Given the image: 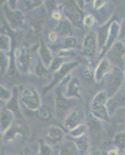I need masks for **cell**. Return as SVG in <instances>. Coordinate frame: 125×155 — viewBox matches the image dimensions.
Instances as JSON below:
<instances>
[{"label":"cell","mask_w":125,"mask_h":155,"mask_svg":"<svg viewBox=\"0 0 125 155\" xmlns=\"http://www.w3.org/2000/svg\"><path fill=\"white\" fill-rule=\"evenodd\" d=\"M38 44L33 46H22L16 48L13 53V60L16 69L21 74H27L33 70Z\"/></svg>","instance_id":"obj_1"},{"label":"cell","mask_w":125,"mask_h":155,"mask_svg":"<svg viewBox=\"0 0 125 155\" xmlns=\"http://www.w3.org/2000/svg\"><path fill=\"white\" fill-rule=\"evenodd\" d=\"M109 97L105 90L97 92L92 99L90 105V113L94 118L100 121L109 122L110 116L107 109V101Z\"/></svg>","instance_id":"obj_2"},{"label":"cell","mask_w":125,"mask_h":155,"mask_svg":"<svg viewBox=\"0 0 125 155\" xmlns=\"http://www.w3.org/2000/svg\"><path fill=\"white\" fill-rule=\"evenodd\" d=\"M20 103L26 109L33 112H37L42 106L41 94L34 85H27L19 93Z\"/></svg>","instance_id":"obj_3"},{"label":"cell","mask_w":125,"mask_h":155,"mask_svg":"<svg viewBox=\"0 0 125 155\" xmlns=\"http://www.w3.org/2000/svg\"><path fill=\"white\" fill-rule=\"evenodd\" d=\"M76 99H69L63 94V85L61 82L57 86L55 93V107L56 116L58 118H65L76 105Z\"/></svg>","instance_id":"obj_4"},{"label":"cell","mask_w":125,"mask_h":155,"mask_svg":"<svg viewBox=\"0 0 125 155\" xmlns=\"http://www.w3.org/2000/svg\"><path fill=\"white\" fill-rule=\"evenodd\" d=\"M123 71L120 68L113 66L110 72L105 77V92L108 97L110 98L114 95L123 86Z\"/></svg>","instance_id":"obj_5"},{"label":"cell","mask_w":125,"mask_h":155,"mask_svg":"<svg viewBox=\"0 0 125 155\" xmlns=\"http://www.w3.org/2000/svg\"><path fill=\"white\" fill-rule=\"evenodd\" d=\"M3 14L9 28L14 31L20 30L26 24V16L21 9H10L5 5L3 6Z\"/></svg>","instance_id":"obj_6"},{"label":"cell","mask_w":125,"mask_h":155,"mask_svg":"<svg viewBox=\"0 0 125 155\" xmlns=\"http://www.w3.org/2000/svg\"><path fill=\"white\" fill-rule=\"evenodd\" d=\"M63 94L69 99H81V80L79 77L69 74L62 81Z\"/></svg>","instance_id":"obj_7"},{"label":"cell","mask_w":125,"mask_h":155,"mask_svg":"<svg viewBox=\"0 0 125 155\" xmlns=\"http://www.w3.org/2000/svg\"><path fill=\"white\" fill-rule=\"evenodd\" d=\"M98 48L96 33L93 30H90L85 35L82 41V54L87 59H93Z\"/></svg>","instance_id":"obj_8"},{"label":"cell","mask_w":125,"mask_h":155,"mask_svg":"<svg viewBox=\"0 0 125 155\" xmlns=\"http://www.w3.org/2000/svg\"><path fill=\"white\" fill-rule=\"evenodd\" d=\"M79 65L80 62L76 60H72L70 61L65 62L59 70L57 71L56 72L53 74L52 80H51L49 85L47 86L48 91L51 90V88H54L55 86H58L65 78L72 74V71L75 68H77Z\"/></svg>","instance_id":"obj_9"},{"label":"cell","mask_w":125,"mask_h":155,"mask_svg":"<svg viewBox=\"0 0 125 155\" xmlns=\"http://www.w3.org/2000/svg\"><path fill=\"white\" fill-rule=\"evenodd\" d=\"M62 13L74 27H80L83 23V11L75 2H67L62 7Z\"/></svg>","instance_id":"obj_10"},{"label":"cell","mask_w":125,"mask_h":155,"mask_svg":"<svg viewBox=\"0 0 125 155\" xmlns=\"http://www.w3.org/2000/svg\"><path fill=\"white\" fill-rule=\"evenodd\" d=\"M125 47L121 41H117L110 48L106 57L113 66L122 68L124 66Z\"/></svg>","instance_id":"obj_11"},{"label":"cell","mask_w":125,"mask_h":155,"mask_svg":"<svg viewBox=\"0 0 125 155\" xmlns=\"http://www.w3.org/2000/svg\"><path fill=\"white\" fill-rule=\"evenodd\" d=\"M119 33H120V23L116 21V20L111 22L110 24L109 32H108V36L106 43L104 44L103 48L100 50V53L98 55L99 60L105 58L106 54L108 53V51L113 47V44L118 41Z\"/></svg>","instance_id":"obj_12"},{"label":"cell","mask_w":125,"mask_h":155,"mask_svg":"<svg viewBox=\"0 0 125 155\" xmlns=\"http://www.w3.org/2000/svg\"><path fill=\"white\" fill-rule=\"evenodd\" d=\"M86 114L80 109H72L64 118L63 125L67 130L70 131L78 126L84 124Z\"/></svg>","instance_id":"obj_13"},{"label":"cell","mask_w":125,"mask_h":155,"mask_svg":"<svg viewBox=\"0 0 125 155\" xmlns=\"http://www.w3.org/2000/svg\"><path fill=\"white\" fill-rule=\"evenodd\" d=\"M65 138V130L57 125H51L48 128L45 136V141L51 147L58 146L64 142Z\"/></svg>","instance_id":"obj_14"},{"label":"cell","mask_w":125,"mask_h":155,"mask_svg":"<svg viewBox=\"0 0 125 155\" xmlns=\"http://www.w3.org/2000/svg\"><path fill=\"white\" fill-rule=\"evenodd\" d=\"M106 106L110 116L114 114L118 109L125 108V88L123 86L114 95L108 99Z\"/></svg>","instance_id":"obj_15"},{"label":"cell","mask_w":125,"mask_h":155,"mask_svg":"<svg viewBox=\"0 0 125 155\" xmlns=\"http://www.w3.org/2000/svg\"><path fill=\"white\" fill-rule=\"evenodd\" d=\"M113 65L110 63L107 58H102L97 64L96 68L94 70V80L96 83H100L105 78L106 75L110 72Z\"/></svg>","instance_id":"obj_16"},{"label":"cell","mask_w":125,"mask_h":155,"mask_svg":"<svg viewBox=\"0 0 125 155\" xmlns=\"http://www.w3.org/2000/svg\"><path fill=\"white\" fill-rule=\"evenodd\" d=\"M19 93L17 87H14L13 94L11 99L5 103V107L14 115L15 118H20L22 117L21 109H20V100H19Z\"/></svg>","instance_id":"obj_17"},{"label":"cell","mask_w":125,"mask_h":155,"mask_svg":"<svg viewBox=\"0 0 125 155\" xmlns=\"http://www.w3.org/2000/svg\"><path fill=\"white\" fill-rule=\"evenodd\" d=\"M37 55L42 61V63L44 64V66L49 68L55 57L53 56L51 48L48 47V44H46V42H44V41H42L38 44Z\"/></svg>","instance_id":"obj_18"},{"label":"cell","mask_w":125,"mask_h":155,"mask_svg":"<svg viewBox=\"0 0 125 155\" xmlns=\"http://www.w3.org/2000/svg\"><path fill=\"white\" fill-rule=\"evenodd\" d=\"M14 115L6 107H2L0 110V132L2 134L13 124Z\"/></svg>","instance_id":"obj_19"},{"label":"cell","mask_w":125,"mask_h":155,"mask_svg":"<svg viewBox=\"0 0 125 155\" xmlns=\"http://www.w3.org/2000/svg\"><path fill=\"white\" fill-rule=\"evenodd\" d=\"M79 76L81 78L83 81H86L87 83L95 82L94 80V70L90 64H80L77 68Z\"/></svg>","instance_id":"obj_20"},{"label":"cell","mask_w":125,"mask_h":155,"mask_svg":"<svg viewBox=\"0 0 125 155\" xmlns=\"http://www.w3.org/2000/svg\"><path fill=\"white\" fill-rule=\"evenodd\" d=\"M72 141L76 145L79 153L82 155H86L90 148V140L88 134H85L78 138H73Z\"/></svg>","instance_id":"obj_21"},{"label":"cell","mask_w":125,"mask_h":155,"mask_svg":"<svg viewBox=\"0 0 125 155\" xmlns=\"http://www.w3.org/2000/svg\"><path fill=\"white\" fill-rule=\"evenodd\" d=\"M32 71L37 77L41 78H45L50 74L49 69L44 66V64L42 63L41 59L38 58V55L37 57V59L34 61Z\"/></svg>","instance_id":"obj_22"},{"label":"cell","mask_w":125,"mask_h":155,"mask_svg":"<svg viewBox=\"0 0 125 155\" xmlns=\"http://www.w3.org/2000/svg\"><path fill=\"white\" fill-rule=\"evenodd\" d=\"M73 27H74L72 26V23L66 19L65 20H62L59 22L55 30L58 33V35L65 37L72 35Z\"/></svg>","instance_id":"obj_23"},{"label":"cell","mask_w":125,"mask_h":155,"mask_svg":"<svg viewBox=\"0 0 125 155\" xmlns=\"http://www.w3.org/2000/svg\"><path fill=\"white\" fill-rule=\"evenodd\" d=\"M110 24V23H109V21L106 22V23H103L100 27H99L97 31L96 32L97 35L98 46L100 49H102V48H103L104 44L106 43V39H107Z\"/></svg>","instance_id":"obj_24"},{"label":"cell","mask_w":125,"mask_h":155,"mask_svg":"<svg viewBox=\"0 0 125 155\" xmlns=\"http://www.w3.org/2000/svg\"><path fill=\"white\" fill-rule=\"evenodd\" d=\"M21 127L12 124L2 135V139L7 142H11L16 139L18 136L21 135Z\"/></svg>","instance_id":"obj_25"},{"label":"cell","mask_w":125,"mask_h":155,"mask_svg":"<svg viewBox=\"0 0 125 155\" xmlns=\"http://www.w3.org/2000/svg\"><path fill=\"white\" fill-rule=\"evenodd\" d=\"M61 50H76L79 47V41L74 36L70 35L63 37L61 42Z\"/></svg>","instance_id":"obj_26"},{"label":"cell","mask_w":125,"mask_h":155,"mask_svg":"<svg viewBox=\"0 0 125 155\" xmlns=\"http://www.w3.org/2000/svg\"><path fill=\"white\" fill-rule=\"evenodd\" d=\"M11 58L7 53L0 51V74L3 75L7 73L10 65Z\"/></svg>","instance_id":"obj_27"},{"label":"cell","mask_w":125,"mask_h":155,"mask_svg":"<svg viewBox=\"0 0 125 155\" xmlns=\"http://www.w3.org/2000/svg\"><path fill=\"white\" fill-rule=\"evenodd\" d=\"M12 50V40L9 35L0 34V51L9 54Z\"/></svg>","instance_id":"obj_28"},{"label":"cell","mask_w":125,"mask_h":155,"mask_svg":"<svg viewBox=\"0 0 125 155\" xmlns=\"http://www.w3.org/2000/svg\"><path fill=\"white\" fill-rule=\"evenodd\" d=\"M76 152H78L77 148L73 141H71L64 143L58 150V155H76Z\"/></svg>","instance_id":"obj_29"},{"label":"cell","mask_w":125,"mask_h":155,"mask_svg":"<svg viewBox=\"0 0 125 155\" xmlns=\"http://www.w3.org/2000/svg\"><path fill=\"white\" fill-rule=\"evenodd\" d=\"M113 143L115 147L121 151L125 150V130L119 132L113 137Z\"/></svg>","instance_id":"obj_30"},{"label":"cell","mask_w":125,"mask_h":155,"mask_svg":"<svg viewBox=\"0 0 125 155\" xmlns=\"http://www.w3.org/2000/svg\"><path fill=\"white\" fill-rule=\"evenodd\" d=\"M65 61H66V58L57 55L55 58H54V60L52 61V63H51V66L48 68L50 72L53 73V74L55 72H56L57 71L59 70L61 68V67L66 62Z\"/></svg>","instance_id":"obj_31"},{"label":"cell","mask_w":125,"mask_h":155,"mask_svg":"<svg viewBox=\"0 0 125 155\" xmlns=\"http://www.w3.org/2000/svg\"><path fill=\"white\" fill-rule=\"evenodd\" d=\"M87 131H88V127L84 123V124L78 126L77 127L69 131V134H70V136L72 138H78L85 135V134H86Z\"/></svg>","instance_id":"obj_32"},{"label":"cell","mask_w":125,"mask_h":155,"mask_svg":"<svg viewBox=\"0 0 125 155\" xmlns=\"http://www.w3.org/2000/svg\"><path fill=\"white\" fill-rule=\"evenodd\" d=\"M37 155H53L52 147L46 142L45 140L40 141Z\"/></svg>","instance_id":"obj_33"},{"label":"cell","mask_w":125,"mask_h":155,"mask_svg":"<svg viewBox=\"0 0 125 155\" xmlns=\"http://www.w3.org/2000/svg\"><path fill=\"white\" fill-rule=\"evenodd\" d=\"M13 91L0 84V102L6 103L12 96Z\"/></svg>","instance_id":"obj_34"},{"label":"cell","mask_w":125,"mask_h":155,"mask_svg":"<svg viewBox=\"0 0 125 155\" xmlns=\"http://www.w3.org/2000/svg\"><path fill=\"white\" fill-rule=\"evenodd\" d=\"M45 12L47 14L51 16V13L57 9H58V0H44L43 1Z\"/></svg>","instance_id":"obj_35"},{"label":"cell","mask_w":125,"mask_h":155,"mask_svg":"<svg viewBox=\"0 0 125 155\" xmlns=\"http://www.w3.org/2000/svg\"><path fill=\"white\" fill-rule=\"evenodd\" d=\"M44 0H21L20 4H22L23 7L27 10L29 9H34L43 3ZM20 6V5H19Z\"/></svg>","instance_id":"obj_36"},{"label":"cell","mask_w":125,"mask_h":155,"mask_svg":"<svg viewBox=\"0 0 125 155\" xmlns=\"http://www.w3.org/2000/svg\"><path fill=\"white\" fill-rule=\"evenodd\" d=\"M37 116L39 119L42 120H48L51 118V113H50L49 109L44 106H41V107L37 111Z\"/></svg>","instance_id":"obj_37"},{"label":"cell","mask_w":125,"mask_h":155,"mask_svg":"<svg viewBox=\"0 0 125 155\" xmlns=\"http://www.w3.org/2000/svg\"><path fill=\"white\" fill-rule=\"evenodd\" d=\"M83 23L85 27L89 29H91L95 26L96 23V18L93 15L88 14L83 17Z\"/></svg>","instance_id":"obj_38"},{"label":"cell","mask_w":125,"mask_h":155,"mask_svg":"<svg viewBox=\"0 0 125 155\" xmlns=\"http://www.w3.org/2000/svg\"><path fill=\"white\" fill-rule=\"evenodd\" d=\"M21 0H7L5 5L10 9H17L19 8Z\"/></svg>","instance_id":"obj_39"},{"label":"cell","mask_w":125,"mask_h":155,"mask_svg":"<svg viewBox=\"0 0 125 155\" xmlns=\"http://www.w3.org/2000/svg\"><path fill=\"white\" fill-rule=\"evenodd\" d=\"M106 2H107V0H93V5L94 9L98 11L103 9L106 5Z\"/></svg>","instance_id":"obj_40"},{"label":"cell","mask_w":125,"mask_h":155,"mask_svg":"<svg viewBox=\"0 0 125 155\" xmlns=\"http://www.w3.org/2000/svg\"><path fill=\"white\" fill-rule=\"evenodd\" d=\"M62 15H63L62 11H61L60 9H59V8H58V9H57L56 10H55L52 13H51V17L55 21L60 22L62 20Z\"/></svg>","instance_id":"obj_41"},{"label":"cell","mask_w":125,"mask_h":155,"mask_svg":"<svg viewBox=\"0 0 125 155\" xmlns=\"http://www.w3.org/2000/svg\"><path fill=\"white\" fill-rule=\"evenodd\" d=\"M58 36L59 35H58V34L55 31V30H51V31H50L48 34V41L51 43H52V44L56 43L57 41H58Z\"/></svg>","instance_id":"obj_42"},{"label":"cell","mask_w":125,"mask_h":155,"mask_svg":"<svg viewBox=\"0 0 125 155\" xmlns=\"http://www.w3.org/2000/svg\"><path fill=\"white\" fill-rule=\"evenodd\" d=\"M125 37V19L122 20L120 23V33H119V38L118 41H121Z\"/></svg>","instance_id":"obj_43"},{"label":"cell","mask_w":125,"mask_h":155,"mask_svg":"<svg viewBox=\"0 0 125 155\" xmlns=\"http://www.w3.org/2000/svg\"><path fill=\"white\" fill-rule=\"evenodd\" d=\"M75 2L82 11L84 10L86 4V0H75Z\"/></svg>","instance_id":"obj_44"},{"label":"cell","mask_w":125,"mask_h":155,"mask_svg":"<svg viewBox=\"0 0 125 155\" xmlns=\"http://www.w3.org/2000/svg\"><path fill=\"white\" fill-rule=\"evenodd\" d=\"M121 150H119L118 148L113 147L107 152V155H120Z\"/></svg>","instance_id":"obj_45"},{"label":"cell","mask_w":125,"mask_h":155,"mask_svg":"<svg viewBox=\"0 0 125 155\" xmlns=\"http://www.w3.org/2000/svg\"><path fill=\"white\" fill-rule=\"evenodd\" d=\"M90 155H101V152L98 150H96L94 151L91 152Z\"/></svg>","instance_id":"obj_46"},{"label":"cell","mask_w":125,"mask_h":155,"mask_svg":"<svg viewBox=\"0 0 125 155\" xmlns=\"http://www.w3.org/2000/svg\"><path fill=\"white\" fill-rule=\"evenodd\" d=\"M6 1H7V0H0V4H4V5H5V4L6 3Z\"/></svg>","instance_id":"obj_47"},{"label":"cell","mask_w":125,"mask_h":155,"mask_svg":"<svg viewBox=\"0 0 125 155\" xmlns=\"http://www.w3.org/2000/svg\"><path fill=\"white\" fill-rule=\"evenodd\" d=\"M121 41L122 42V44H123V45H124V47H125V37L123 39H122L121 41Z\"/></svg>","instance_id":"obj_48"},{"label":"cell","mask_w":125,"mask_h":155,"mask_svg":"<svg viewBox=\"0 0 125 155\" xmlns=\"http://www.w3.org/2000/svg\"><path fill=\"white\" fill-rule=\"evenodd\" d=\"M123 78H124V79H125V69H123Z\"/></svg>","instance_id":"obj_49"},{"label":"cell","mask_w":125,"mask_h":155,"mask_svg":"<svg viewBox=\"0 0 125 155\" xmlns=\"http://www.w3.org/2000/svg\"><path fill=\"white\" fill-rule=\"evenodd\" d=\"M123 69H125V64H124V66H123Z\"/></svg>","instance_id":"obj_50"}]
</instances>
